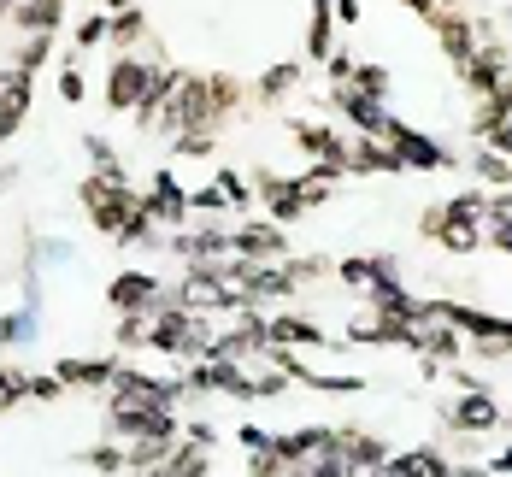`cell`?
I'll use <instances>...</instances> for the list:
<instances>
[{
	"instance_id": "6da1fadb",
	"label": "cell",
	"mask_w": 512,
	"mask_h": 477,
	"mask_svg": "<svg viewBox=\"0 0 512 477\" xmlns=\"http://www.w3.org/2000/svg\"><path fill=\"white\" fill-rule=\"evenodd\" d=\"M448 430L454 436H489V430H501V407L483 389H465L460 401L448 407Z\"/></svg>"
},
{
	"instance_id": "7a4b0ae2",
	"label": "cell",
	"mask_w": 512,
	"mask_h": 477,
	"mask_svg": "<svg viewBox=\"0 0 512 477\" xmlns=\"http://www.w3.org/2000/svg\"><path fill=\"white\" fill-rule=\"evenodd\" d=\"M106 295H112V307H118V313H142V307H159V301H165L159 277H148V271H124Z\"/></svg>"
},
{
	"instance_id": "3957f363",
	"label": "cell",
	"mask_w": 512,
	"mask_h": 477,
	"mask_svg": "<svg viewBox=\"0 0 512 477\" xmlns=\"http://www.w3.org/2000/svg\"><path fill=\"white\" fill-rule=\"evenodd\" d=\"M118 360H59V383L65 389H112Z\"/></svg>"
},
{
	"instance_id": "277c9868",
	"label": "cell",
	"mask_w": 512,
	"mask_h": 477,
	"mask_svg": "<svg viewBox=\"0 0 512 477\" xmlns=\"http://www.w3.org/2000/svg\"><path fill=\"white\" fill-rule=\"evenodd\" d=\"M295 83H301V71H295V65H271V71L259 77V101H289V95H295Z\"/></svg>"
},
{
	"instance_id": "5b68a950",
	"label": "cell",
	"mask_w": 512,
	"mask_h": 477,
	"mask_svg": "<svg viewBox=\"0 0 512 477\" xmlns=\"http://www.w3.org/2000/svg\"><path fill=\"white\" fill-rule=\"evenodd\" d=\"M501 424H507V430H512V413H501Z\"/></svg>"
}]
</instances>
